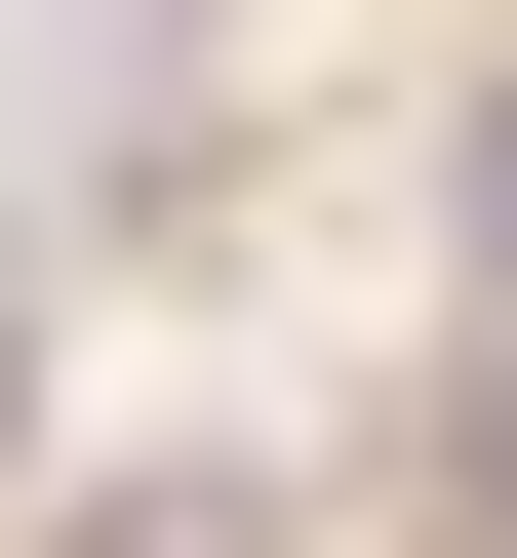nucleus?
<instances>
[{"mask_svg": "<svg viewBox=\"0 0 517 558\" xmlns=\"http://www.w3.org/2000/svg\"><path fill=\"white\" fill-rule=\"evenodd\" d=\"M0 40H40V120H160L199 40H239V0H0Z\"/></svg>", "mask_w": 517, "mask_h": 558, "instance_id": "f257e3e1", "label": "nucleus"}, {"mask_svg": "<svg viewBox=\"0 0 517 558\" xmlns=\"http://www.w3.org/2000/svg\"><path fill=\"white\" fill-rule=\"evenodd\" d=\"M81 558H279V478H81Z\"/></svg>", "mask_w": 517, "mask_h": 558, "instance_id": "f03ea898", "label": "nucleus"}, {"mask_svg": "<svg viewBox=\"0 0 517 558\" xmlns=\"http://www.w3.org/2000/svg\"><path fill=\"white\" fill-rule=\"evenodd\" d=\"M438 240H478V360H517V81H478V160H438Z\"/></svg>", "mask_w": 517, "mask_h": 558, "instance_id": "7ed1b4c3", "label": "nucleus"}, {"mask_svg": "<svg viewBox=\"0 0 517 558\" xmlns=\"http://www.w3.org/2000/svg\"><path fill=\"white\" fill-rule=\"evenodd\" d=\"M438 519H517V360H478V399H438Z\"/></svg>", "mask_w": 517, "mask_h": 558, "instance_id": "20e7f679", "label": "nucleus"}]
</instances>
